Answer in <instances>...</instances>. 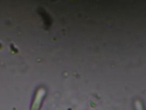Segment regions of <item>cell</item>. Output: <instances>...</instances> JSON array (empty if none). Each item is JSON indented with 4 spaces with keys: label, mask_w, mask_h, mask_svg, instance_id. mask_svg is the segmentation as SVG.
I'll return each instance as SVG.
<instances>
[{
    "label": "cell",
    "mask_w": 146,
    "mask_h": 110,
    "mask_svg": "<svg viewBox=\"0 0 146 110\" xmlns=\"http://www.w3.org/2000/svg\"><path fill=\"white\" fill-rule=\"evenodd\" d=\"M46 95V90L43 87L38 88L35 91L30 110H40Z\"/></svg>",
    "instance_id": "1"
},
{
    "label": "cell",
    "mask_w": 146,
    "mask_h": 110,
    "mask_svg": "<svg viewBox=\"0 0 146 110\" xmlns=\"http://www.w3.org/2000/svg\"><path fill=\"white\" fill-rule=\"evenodd\" d=\"M134 105H135V110H145L142 103L139 100H136L135 101Z\"/></svg>",
    "instance_id": "2"
},
{
    "label": "cell",
    "mask_w": 146,
    "mask_h": 110,
    "mask_svg": "<svg viewBox=\"0 0 146 110\" xmlns=\"http://www.w3.org/2000/svg\"><path fill=\"white\" fill-rule=\"evenodd\" d=\"M2 47V45L0 43V49H1Z\"/></svg>",
    "instance_id": "3"
}]
</instances>
